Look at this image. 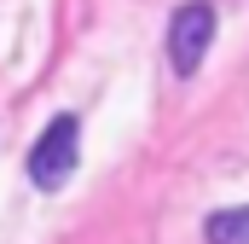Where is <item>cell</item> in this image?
Returning <instances> with one entry per match:
<instances>
[{"label": "cell", "mask_w": 249, "mask_h": 244, "mask_svg": "<svg viewBox=\"0 0 249 244\" xmlns=\"http://www.w3.org/2000/svg\"><path fill=\"white\" fill-rule=\"evenodd\" d=\"M75 163H81V117L75 111H58V117L41 128V140L29 145L23 175H29L35 192H64L70 175H75Z\"/></svg>", "instance_id": "obj_1"}, {"label": "cell", "mask_w": 249, "mask_h": 244, "mask_svg": "<svg viewBox=\"0 0 249 244\" xmlns=\"http://www.w3.org/2000/svg\"><path fill=\"white\" fill-rule=\"evenodd\" d=\"M214 23H220L214 0H186V6H174V18H168V70H174L180 81L203 70L209 47H214Z\"/></svg>", "instance_id": "obj_2"}, {"label": "cell", "mask_w": 249, "mask_h": 244, "mask_svg": "<svg viewBox=\"0 0 249 244\" xmlns=\"http://www.w3.org/2000/svg\"><path fill=\"white\" fill-rule=\"evenodd\" d=\"M203 239H209V244H249V203L214 209V215L203 221Z\"/></svg>", "instance_id": "obj_3"}]
</instances>
